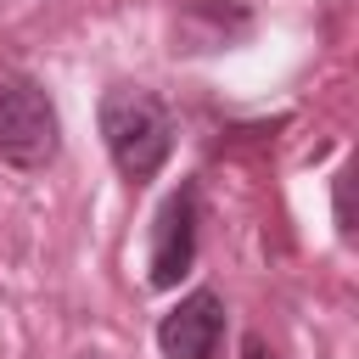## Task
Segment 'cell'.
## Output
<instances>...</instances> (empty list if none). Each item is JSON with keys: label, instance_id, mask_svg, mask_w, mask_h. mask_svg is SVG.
Returning a JSON list of instances; mask_svg holds the SVG:
<instances>
[{"label": "cell", "instance_id": "6da1fadb", "mask_svg": "<svg viewBox=\"0 0 359 359\" xmlns=\"http://www.w3.org/2000/svg\"><path fill=\"white\" fill-rule=\"evenodd\" d=\"M101 140L123 180H151L174 151V118L151 90L118 84L101 95Z\"/></svg>", "mask_w": 359, "mask_h": 359}, {"label": "cell", "instance_id": "7a4b0ae2", "mask_svg": "<svg viewBox=\"0 0 359 359\" xmlns=\"http://www.w3.org/2000/svg\"><path fill=\"white\" fill-rule=\"evenodd\" d=\"M56 146H62V123L50 95L22 73L0 79V157L11 168H45Z\"/></svg>", "mask_w": 359, "mask_h": 359}, {"label": "cell", "instance_id": "3957f363", "mask_svg": "<svg viewBox=\"0 0 359 359\" xmlns=\"http://www.w3.org/2000/svg\"><path fill=\"white\" fill-rule=\"evenodd\" d=\"M219 342H224V297L208 292V286L180 297V309L163 314V325H157L163 359H213Z\"/></svg>", "mask_w": 359, "mask_h": 359}, {"label": "cell", "instance_id": "277c9868", "mask_svg": "<svg viewBox=\"0 0 359 359\" xmlns=\"http://www.w3.org/2000/svg\"><path fill=\"white\" fill-rule=\"evenodd\" d=\"M196 258V191L180 185L151 224V286H174Z\"/></svg>", "mask_w": 359, "mask_h": 359}, {"label": "cell", "instance_id": "5b68a950", "mask_svg": "<svg viewBox=\"0 0 359 359\" xmlns=\"http://www.w3.org/2000/svg\"><path fill=\"white\" fill-rule=\"evenodd\" d=\"M247 359H275V353H264V342H247Z\"/></svg>", "mask_w": 359, "mask_h": 359}]
</instances>
